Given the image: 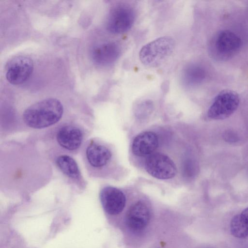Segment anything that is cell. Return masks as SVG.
Masks as SVG:
<instances>
[{
	"mask_svg": "<svg viewBox=\"0 0 248 248\" xmlns=\"http://www.w3.org/2000/svg\"><path fill=\"white\" fill-rule=\"evenodd\" d=\"M63 114L62 103L58 99L48 98L27 107L22 111L19 123L28 129L41 130L60 122Z\"/></svg>",
	"mask_w": 248,
	"mask_h": 248,
	"instance_id": "cell-1",
	"label": "cell"
},
{
	"mask_svg": "<svg viewBox=\"0 0 248 248\" xmlns=\"http://www.w3.org/2000/svg\"><path fill=\"white\" fill-rule=\"evenodd\" d=\"M175 46V41L170 36L158 38L141 48L139 53L140 59L145 66H158L171 55Z\"/></svg>",
	"mask_w": 248,
	"mask_h": 248,
	"instance_id": "cell-2",
	"label": "cell"
},
{
	"mask_svg": "<svg viewBox=\"0 0 248 248\" xmlns=\"http://www.w3.org/2000/svg\"><path fill=\"white\" fill-rule=\"evenodd\" d=\"M85 132L81 125L72 122H65L59 125L54 133L57 145L67 153H77L83 144Z\"/></svg>",
	"mask_w": 248,
	"mask_h": 248,
	"instance_id": "cell-3",
	"label": "cell"
},
{
	"mask_svg": "<svg viewBox=\"0 0 248 248\" xmlns=\"http://www.w3.org/2000/svg\"><path fill=\"white\" fill-rule=\"evenodd\" d=\"M82 155L90 175L106 166L112 156L110 150L96 139L88 140L84 145Z\"/></svg>",
	"mask_w": 248,
	"mask_h": 248,
	"instance_id": "cell-4",
	"label": "cell"
},
{
	"mask_svg": "<svg viewBox=\"0 0 248 248\" xmlns=\"http://www.w3.org/2000/svg\"><path fill=\"white\" fill-rule=\"evenodd\" d=\"M239 97L234 91H221L215 97L208 111V117L214 120H221L231 115L237 108Z\"/></svg>",
	"mask_w": 248,
	"mask_h": 248,
	"instance_id": "cell-5",
	"label": "cell"
},
{
	"mask_svg": "<svg viewBox=\"0 0 248 248\" xmlns=\"http://www.w3.org/2000/svg\"><path fill=\"white\" fill-rule=\"evenodd\" d=\"M242 41L235 33L229 31H219L211 44V50L217 58L226 59L232 57L240 49Z\"/></svg>",
	"mask_w": 248,
	"mask_h": 248,
	"instance_id": "cell-6",
	"label": "cell"
},
{
	"mask_svg": "<svg viewBox=\"0 0 248 248\" xmlns=\"http://www.w3.org/2000/svg\"><path fill=\"white\" fill-rule=\"evenodd\" d=\"M135 19L133 10L128 6L119 5L110 11L106 24L108 31L114 34H119L128 31Z\"/></svg>",
	"mask_w": 248,
	"mask_h": 248,
	"instance_id": "cell-7",
	"label": "cell"
},
{
	"mask_svg": "<svg viewBox=\"0 0 248 248\" xmlns=\"http://www.w3.org/2000/svg\"><path fill=\"white\" fill-rule=\"evenodd\" d=\"M145 168L149 174L159 179H170L176 173V167L173 161L166 155L158 153L148 156Z\"/></svg>",
	"mask_w": 248,
	"mask_h": 248,
	"instance_id": "cell-8",
	"label": "cell"
},
{
	"mask_svg": "<svg viewBox=\"0 0 248 248\" xmlns=\"http://www.w3.org/2000/svg\"><path fill=\"white\" fill-rule=\"evenodd\" d=\"M33 69V63L30 58L18 56L9 60L5 66L7 80L14 85L25 82L31 76Z\"/></svg>",
	"mask_w": 248,
	"mask_h": 248,
	"instance_id": "cell-9",
	"label": "cell"
},
{
	"mask_svg": "<svg viewBox=\"0 0 248 248\" xmlns=\"http://www.w3.org/2000/svg\"><path fill=\"white\" fill-rule=\"evenodd\" d=\"M150 217L149 208L144 202L140 201L128 210L125 217V224L131 232H139L147 226Z\"/></svg>",
	"mask_w": 248,
	"mask_h": 248,
	"instance_id": "cell-10",
	"label": "cell"
},
{
	"mask_svg": "<svg viewBox=\"0 0 248 248\" xmlns=\"http://www.w3.org/2000/svg\"><path fill=\"white\" fill-rule=\"evenodd\" d=\"M99 198L104 210L109 215L119 214L125 205L124 194L121 190L113 186H107L102 188Z\"/></svg>",
	"mask_w": 248,
	"mask_h": 248,
	"instance_id": "cell-11",
	"label": "cell"
},
{
	"mask_svg": "<svg viewBox=\"0 0 248 248\" xmlns=\"http://www.w3.org/2000/svg\"><path fill=\"white\" fill-rule=\"evenodd\" d=\"M120 53V48L117 44L107 42L94 46L92 50L91 56L96 64L106 65L115 62Z\"/></svg>",
	"mask_w": 248,
	"mask_h": 248,
	"instance_id": "cell-12",
	"label": "cell"
},
{
	"mask_svg": "<svg viewBox=\"0 0 248 248\" xmlns=\"http://www.w3.org/2000/svg\"><path fill=\"white\" fill-rule=\"evenodd\" d=\"M158 146V140L156 135L151 131H146L135 138L132 144V150L137 156H149L153 154Z\"/></svg>",
	"mask_w": 248,
	"mask_h": 248,
	"instance_id": "cell-13",
	"label": "cell"
},
{
	"mask_svg": "<svg viewBox=\"0 0 248 248\" xmlns=\"http://www.w3.org/2000/svg\"><path fill=\"white\" fill-rule=\"evenodd\" d=\"M55 163L67 178L77 184L82 183V177L78 165L72 156L67 154H60L56 157Z\"/></svg>",
	"mask_w": 248,
	"mask_h": 248,
	"instance_id": "cell-14",
	"label": "cell"
},
{
	"mask_svg": "<svg viewBox=\"0 0 248 248\" xmlns=\"http://www.w3.org/2000/svg\"><path fill=\"white\" fill-rule=\"evenodd\" d=\"M205 77L204 70L197 65H190L184 69L183 73V80L188 86H193L200 83Z\"/></svg>",
	"mask_w": 248,
	"mask_h": 248,
	"instance_id": "cell-15",
	"label": "cell"
},
{
	"mask_svg": "<svg viewBox=\"0 0 248 248\" xmlns=\"http://www.w3.org/2000/svg\"><path fill=\"white\" fill-rule=\"evenodd\" d=\"M223 138L225 141L233 143L239 140L238 135L233 131H226L223 134Z\"/></svg>",
	"mask_w": 248,
	"mask_h": 248,
	"instance_id": "cell-16",
	"label": "cell"
},
{
	"mask_svg": "<svg viewBox=\"0 0 248 248\" xmlns=\"http://www.w3.org/2000/svg\"><path fill=\"white\" fill-rule=\"evenodd\" d=\"M244 225L248 230V207L245 209L240 213Z\"/></svg>",
	"mask_w": 248,
	"mask_h": 248,
	"instance_id": "cell-17",
	"label": "cell"
}]
</instances>
